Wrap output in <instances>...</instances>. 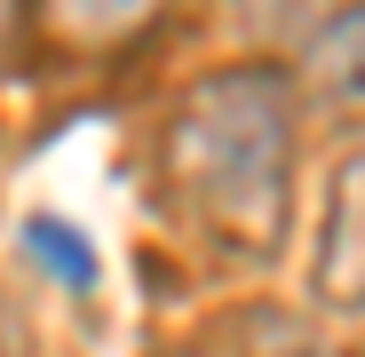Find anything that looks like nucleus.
<instances>
[{
    "mask_svg": "<svg viewBox=\"0 0 365 357\" xmlns=\"http://www.w3.org/2000/svg\"><path fill=\"white\" fill-rule=\"evenodd\" d=\"M167 191L215 247L270 262L294 230V175H302V88L286 64L199 72L167 119Z\"/></svg>",
    "mask_w": 365,
    "mask_h": 357,
    "instance_id": "nucleus-1",
    "label": "nucleus"
},
{
    "mask_svg": "<svg viewBox=\"0 0 365 357\" xmlns=\"http://www.w3.org/2000/svg\"><path fill=\"white\" fill-rule=\"evenodd\" d=\"M167 9L175 0H40V24L56 32V48H72V56H111V48L143 40Z\"/></svg>",
    "mask_w": 365,
    "mask_h": 357,
    "instance_id": "nucleus-2",
    "label": "nucleus"
},
{
    "mask_svg": "<svg viewBox=\"0 0 365 357\" xmlns=\"http://www.w3.org/2000/svg\"><path fill=\"white\" fill-rule=\"evenodd\" d=\"M357 0H222L230 32L247 40L255 56H270V64H294L302 48H310L334 16H349Z\"/></svg>",
    "mask_w": 365,
    "mask_h": 357,
    "instance_id": "nucleus-3",
    "label": "nucleus"
},
{
    "mask_svg": "<svg viewBox=\"0 0 365 357\" xmlns=\"http://www.w3.org/2000/svg\"><path fill=\"white\" fill-rule=\"evenodd\" d=\"M357 191H365V167L341 159L326 191V230H318V302L334 310H357Z\"/></svg>",
    "mask_w": 365,
    "mask_h": 357,
    "instance_id": "nucleus-4",
    "label": "nucleus"
},
{
    "mask_svg": "<svg viewBox=\"0 0 365 357\" xmlns=\"http://www.w3.org/2000/svg\"><path fill=\"white\" fill-rule=\"evenodd\" d=\"M24 247L56 262V286H80V294L96 286V254H88V238H72L64 222H48V214H40V222L24 230Z\"/></svg>",
    "mask_w": 365,
    "mask_h": 357,
    "instance_id": "nucleus-5",
    "label": "nucleus"
},
{
    "mask_svg": "<svg viewBox=\"0 0 365 357\" xmlns=\"http://www.w3.org/2000/svg\"><path fill=\"white\" fill-rule=\"evenodd\" d=\"M16 40H24V0H0V72H9Z\"/></svg>",
    "mask_w": 365,
    "mask_h": 357,
    "instance_id": "nucleus-6",
    "label": "nucleus"
},
{
    "mask_svg": "<svg viewBox=\"0 0 365 357\" xmlns=\"http://www.w3.org/2000/svg\"><path fill=\"white\" fill-rule=\"evenodd\" d=\"M0 357H24V318H9V302H0Z\"/></svg>",
    "mask_w": 365,
    "mask_h": 357,
    "instance_id": "nucleus-7",
    "label": "nucleus"
}]
</instances>
